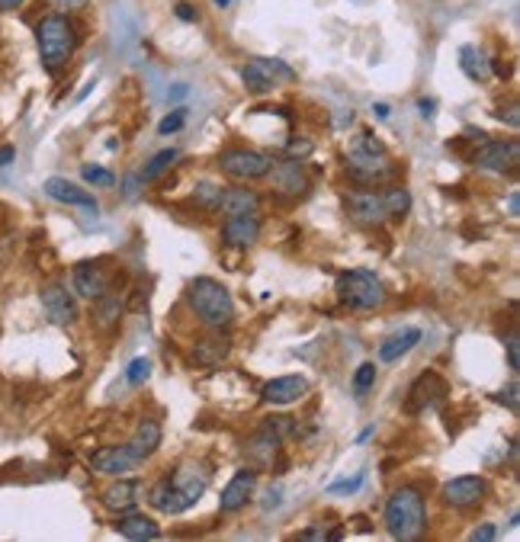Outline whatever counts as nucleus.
<instances>
[{"label":"nucleus","mask_w":520,"mask_h":542,"mask_svg":"<svg viewBox=\"0 0 520 542\" xmlns=\"http://www.w3.org/2000/svg\"><path fill=\"white\" fill-rule=\"evenodd\" d=\"M206 488H209V475L203 472V469L180 466V469H174L168 478L152 485V491H148V504H152L154 511L177 517V513L190 511L199 497L206 495Z\"/></svg>","instance_id":"f257e3e1"},{"label":"nucleus","mask_w":520,"mask_h":542,"mask_svg":"<svg viewBox=\"0 0 520 542\" xmlns=\"http://www.w3.org/2000/svg\"><path fill=\"white\" fill-rule=\"evenodd\" d=\"M386 529L392 539L412 542L421 539L428 529V507H424V495L414 485H402L389 495L386 501Z\"/></svg>","instance_id":"f03ea898"},{"label":"nucleus","mask_w":520,"mask_h":542,"mask_svg":"<svg viewBox=\"0 0 520 542\" xmlns=\"http://www.w3.org/2000/svg\"><path fill=\"white\" fill-rule=\"evenodd\" d=\"M36 46L42 68L48 74H58L65 65L71 62V55L77 48V30L65 13H48L36 23Z\"/></svg>","instance_id":"7ed1b4c3"},{"label":"nucleus","mask_w":520,"mask_h":542,"mask_svg":"<svg viewBox=\"0 0 520 542\" xmlns=\"http://www.w3.org/2000/svg\"><path fill=\"white\" fill-rule=\"evenodd\" d=\"M412 209V193L405 186H386V190H357L347 196V212L360 225H383L386 219L405 215Z\"/></svg>","instance_id":"20e7f679"},{"label":"nucleus","mask_w":520,"mask_h":542,"mask_svg":"<svg viewBox=\"0 0 520 542\" xmlns=\"http://www.w3.org/2000/svg\"><path fill=\"white\" fill-rule=\"evenodd\" d=\"M186 302H190L193 314L212 331L231 328V321H235V298L219 280H209V276L193 280L186 289Z\"/></svg>","instance_id":"39448f33"},{"label":"nucleus","mask_w":520,"mask_h":542,"mask_svg":"<svg viewBox=\"0 0 520 542\" xmlns=\"http://www.w3.org/2000/svg\"><path fill=\"white\" fill-rule=\"evenodd\" d=\"M337 296L341 302L351 308H360V312H369V308H379L386 305V292L383 280L369 270H347V273L337 276Z\"/></svg>","instance_id":"423d86ee"},{"label":"nucleus","mask_w":520,"mask_h":542,"mask_svg":"<svg viewBox=\"0 0 520 542\" xmlns=\"http://www.w3.org/2000/svg\"><path fill=\"white\" fill-rule=\"evenodd\" d=\"M347 170L360 184H379V180H389L395 174V164L386 158V148L379 142H363L347 154Z\"/></svg>","instance_id":"0eeeda50"},{"label":"nucleus","mask_w":520,"mask_h":542,"mask_svg":"<svg viewBox=\"0 0 520 542\" xmlns=\"http://www.w3.org/2000/svg\"><path fill=\"white\" fill-rule=\"evenodd\" d=\"M241 81H245V87L251 93H270L280 84H292L296 71L286 62H280V58H251L241 68Z\"/></svg>","instance_id":"6e6552de"},{"label":"nucleus","mask_w":520,"mask_h":542,"mask_svg":"<svg viewBox=\"0 0 520 542\" xmlns=\"http://www.w3.org/2000/svg\"><path fill=\"white\" fill-rule=\"evenodd\" d=\"M270 164H273V160H270L267 154L251 151V148H229V151L219 154L222 174L235 176V180H260V176H267Z\"/></svg>","instance_id":"1a4fd4ad"},{"label":"nucleus","mask_w":520,"mask_h":542,"mask_svg":"<svg viewBox=\"0 0 520 542\" xmlns=\"http://www.w3.org/2000/svg\"><path fill=\"white\" fill-rule=\"evenodd\" d=\"M520 164V142H489L485 138L482 148L475 151V168L491 170V174H511Z\"/></svg>","instance_id":"9d476101"},{"label":"nucleus","mask_w":520,"mask_h":542,"mask_svg":"<svg viewBox=\"0 0 520 542\" xmlns=\"http://www.w3.org/2000/svg\"><path fill=\"white\" fill-rule=\"evenodd\" d=\"M267 176L273 180V190L280 196H306L308 190V176H306V168H302V160H273L267 170Z\"/></svg>","instance_id":"9b49d317"},{"label":"nucleus","mask_w":520,"mask_h":542,"mask_svg":"<svg viewBox=\"0 0 520 542\" xmlns=\"http://www.w3.org/2000/svg\"><path fill=\"white\" fill-rule=\"evenodd\" d=\"M482 497H485V478H479V475H459V478H450L440 488V501L446 507H456V511L479 504Z\"/></svg>","instance_id":"f8f14e48"},{"label":"nucleus","mask_w":520,"mask_h":542,"mask_svg":"<svg viewBox=\"0 0 520 542\" xmlns=\"http://www.w3.org/2000/svg\"><path fill=\"white\" fill-rule=\"evenodd\" d=\"M39 298H42V312H46V318L52 321V324L68 328V324H74L77 321V302L65 286H58V283L46 286Z\"/></svg>","instance_id":"ddd939ff"},{"label":"nucleus","mask_w":520,"mask_h":542,"mask_svg":"<svg viewBox=\"0 0 520 542\" xmlns=\"http://www.w3.org/2000/svg\"><path fill=\"white\" fill-rule=\"evenodd\" d=\"M254 491H257V469L247 466V469H241V472H235V478L225 485L222 497H219V511L222 513L241 511V507L254 497Z\"/></svg>","instance_id":"4468645a"},{"label":"nucleus","mask_w":520,"mask_h":542,"mask_svg":"<svg viewBox=\"0 0 520 542\" xmlns=\"http://www.w3.org/2000/svg\"><path fill=\"white\" fill-rule=\"evenodd\" d=\"M109 273L103 263H93V260H84V263H77L74 267V292L81 298H91L97 302L100 296H107L109 292Z\"/></svg>","instance_id":"2eb2a0df"},{"label":"nucleus","mask_w":520,"mask_h":542,"mask_svg":"<svg viewBox=\"0 0 520 542\" xmlns=\"http://www.w3.org/2000/svg\"><path fill=\"white\" fill-rule=\"evenodd\" d=\"M446 398V383L437 373H424L414 379L412 391H408V411H424V408H434L437 401Z\"/></svg>","instance_id":"dca6fc26"},{"label":"nucleus","mask_w":520,"mask_h":542,"mask_svg":"<svg viewBox=\"0 0 520 542\" xmlns=\"http://www.w3.org/2000/svg\"><path fill=\"white\" fill-rule=\"evenodd\" d=\"M308 391V379L306 375H280V379H270L264 389H260V398L267 405H292Z\"/></svg>","instance_id":"f3484780"},{"label":"nucleus","mask_w":520,"mask_h":542,"mask_svg":"<svg viewBox=\"0 0 520 542\" xmlns=\"http://www.w3.org/2000/svg\"><path fill=\"white\" fill-rule=\"evenodd\" d=\"M145 497V485L138 478H119L113 481L107 491H103V504L109 507V511L123 513V511H135V504Z\"/></svg>","instance_id":"a211bd4d"},{"label":"nucleus","mask_w":520,"mask_h":542,"mask_svg":"<svg viewBox=\"0 0 520 542\" xmlns=\"http://www.w3.org/2000/svg\"><path fill=\"white\" fill-rule=\"evenodd\" d=\"M260 237V219L257 215H229L222 225V241L229 247H251Z\"/></svg>","instance_id":"6ab92c4d"},{"label":"nucleus","mask_w":520,"mask_h":542,"mask_svg":"<svg viewBox=\"0 0 520 542\" xmlns=\"http://www.w3.org/2000/svg\"><path fill=\"white\" fill-rule=\"evenodd\" d=\"M46 196L55 199V202H65V206H81L87 212H97V199L91 196L87 190H81L77 184L65 180V176H48L46 180Z\"/></svg>","instance_id":"aec40b11"},{"label":"nucleus","mask_w":520,"mask_h":542,"mask_svg":"<svg viewBox=\"0 0 520 542\" xmlns=\"http://www.w3.org/2000/svg\"><path fill=\"white\" fill-rule=\"evenodd\" d=\"M91 466L100 475H123L138 466V459L129 446H103V450H97L91 456Z\"/></svg>","instance_id":"412c9836"},{"label":"nucleus","mask_w":520,"mask_h":542,"mask_svg":"<svg viewBox=\"0 0 520 542\" xmlns=\"http://www.w3.org/2000/svg\"><path fill=\"white\" fill-rule=\"evenodd\" d=\"M231 353V337H225L222 331L219 334H209L203 337V340H196V347H193V363L203 369H215L222 366V359Z\"/></svg>","instance_id":"4be33fe9"},{"label":"nucleus","mask_w":520,"mask_h":542,"mask_svg":"<svg viewBox=\"0 0 520 542\" xmlns=\"http://www.w3.org/2000/svg\"><path fill=\"white\" fill-rule=\"evenodd\" d=\"M260 209V196L247 186H222V199H219V206L215 212L219 215H251Z\"/></svg>","instance_id":"5701e85b"},{"label":"nucleus","mask_w":520,"mask_h":542,"mask_svg":"<svg viewBox=\"0 0 520 542\" xmlns=\"http://www.w3.org/2000/svg\"><path fill=\"white\" fill-rule=\"evenodd\" d=\"M276 450H280V436H273L270 430H264L260 427L257 434L251 436L245 443V459H247V466L251 469H270L273 466V456H276Z\"/></svg>","instance_id":"b1692460"},{"label":"nucleus","mask_w":520,"mask_h":542,"mask_svg":"<svg viewBox=\"0 0 520 542\" xmlns=\"http://www.w3.org/2000/svg\"><path fill=\"white\" fill-rule=\"evenodd\" d=\"M116 533H123L126 539L145 542V539H158V536H161V527H158L152 517H145V513L123 511L119 520H116Z\"/></svg>","instance_id":"393cba45"},{"label":"nucleus","mask_w":520,"mask_h":542,"mask_svg":"<svg viewBox=\"0 0 520 542\" xmlns=\"http://www.w3.org/2000/svg\"><path fill=\"white\" fill-rule=\"evenodd\" d=\"M126 446L135 452L138 462H145V459L152 456L158 446H161V424H158V420H152V417L138 420L135 434H132V440Z\"/></svg>","instance_id":"a878e982"},{"label":"nucleus","mask_w":520,"mask_h":542,"mask_svg":"<svg viewBox=\"0 0 520 542\" xmlns=\"http://www.w3.org/2000/svg\"><path fill=\"white\" fill-rule=\"evenodd\" d=\"M459 68H463V74H466L469 81H489L495 62H491L479 46H463L459 48Z\"/></svg>","instance_id":"bb28decb"},{"label":"nucleus","mask_w":520,"mask_h":542,"mask_svg":"<svg viewBox=\"0 0 520 542\" xmlns=\"http://www.w3.org/2000/svg\"><path fill=\"white\" fill-rule=\"evenodd\" d=\"M418 344H421V331L418 328L398 331V334H392L389 340H383V347H379V359H383V363H395V359H402L405 353H412Z\"/></svg>","instance_id":"cd10ccee"},{"label":"nucleus","mask_w":520,"mask_h":542,"mask_svg":"<svg viewBox=\"0 0 520 542\" xmlns=\"http://www.w3.org/2000/svg\"><path fill=\"white\" fill-rule=\"evenodd\" d=\"M119 312H123V302H119L116 292H107V296L97 298V324L100 328H113L116 318H119Z\"/></svg>","instance_id":"c85d7f7f"},{"label":"nucleus","mask_w":520,"mask_h":542,"mask_svg":"<svg viewBox=\"0 0 520 542\" xmlns=\"http://www.w3.org/2000/svg\"><path fill=\"white\" fill-rule=\"evenodd\" d=\"M177 158H180V151H177V148H164V151H158L152 160H148V168L142 170V184H152V180H158V176H161Z\"/></svg>","instance_id":"c756f323"},{"label":"nucleus","mask_w":520,"mask_h":542,"mask_svg":"<svg viewBox=\"0 0 520 542\" xmlns=\"http://www.w3.org/2000/svg\"><path fill=\"white\" fill-rule=\"evenodd\" d=\"M81 176H84V184L91 186H116V174H109L107 168H97V164H84Z\"/></svg>","instance_id":"7c9ffc66"},{"label":"nucleus","mask_w":520,"mask_h":542,"mask_svg":"<svg viewBox=\"0 0 520 542\" xmlns=\"http://www.w3.org/2000/svg\"><path fill=\"white\" fill-rule=\"evenodd\" d=\"M373 385H376V363H363L353 373V391H357V398H363Z\"/></svg>","instance_id":"2f4dec72"},{"label":"nucleus","mask_w":520,"mask_h":542,"mask_svg":"<svg viewBox=\"0 0 520 542\" xmlns=\"http://www.w3.org/2000/svg\"><path fill=\"white\" fill-rule=\"evenodd\" d=\"M148 375H152V359H145V357L132 359L129 366H126V383H132V385H142Z\"/></svg>","instance_id":"473e14b6"},{"label":"nucleus","mask_w":520,"mask_h":542,"mask_svg":"<svg viewBox=\"0 0 520 542\" xmlns=\"http://www.w3.org/2000/svg\"><path fill=\"white\" fill-rule=\"evenodd\" d=\"M363 481H367L363 472L353 475V478H341V481H334V485H328V495H357V491L363 488Z\"/></svg>","instance_id":"72a5a7b5"},{"label":"nucleus","mask_w":520,"mask_h":542,"mask_svg":"<svg viewBox=\"0 0 520 542\" xmlns=\"http://www.w3.org/2000/svg\"><path fill=\"white\" fill-rule=\"evenodd\" d=\"M196 199H199V206H206V209H212V212H215L219 199H222V186L199 184V186H196Z\"/></svg>","instance_id":"f704fd0d"},{"label":"nucleus","mask_w":520,"mask_h":542,"mask_svg":"<svg viewBox=\"0 0 520 542\" xmlns=\"http://www.w3.org/2000/svg\"><path fill=\"white\" fill-rule=\"evenodd\" d=\"M292 427H296V424H292V417H286V414H276V417L264 420V430H270V434L280 436V440H283V436H290Z\"/></svg>","instance_id":"c9c22d12"},{"label":"nucleus","mask_w":520,"mask_h":542,"mask_svg":"<svg viewBox=\"0 0 520 542\" xmlns=\"http://www.w3.org/2000/svg\"><path fill=\"white\" fill-rule=\"evenodd\" d=\"M184 123H186V109L180 107V109H174V113L164 116L161 123H158V132H161V135H170V132H180V129H184Z\"/></svg>","instance_id":"e433bc0d"},{"label":"nucleus","mask_w":520,"mask_h":542,"mask_svg":"<svg viewBox=\"0 0 520 542\" xmlns=\"http://www.w3.org/2000/svg\"><path fill=\"white\" fill-rule=\"evenodd\" d=\"M507 366H511V373H517V369H520V359H517V331H511V334H507Z\"/></svg>","instance_id":"4c0bfd02"},{"label":"nucleus","mask_w":520,"mask_h":542,"mask_svg":"<svg viewBox=\"0 0 520 542\" xmlns=\"http://www.w3.org/2000/svg\"><path fill=\"white\" fill-rule=\"evenodd\" d=\"M498 401H501V405L507 401V408H511V411L517 414V383H511L507 389L498 391Z\"/></svg>","instance_id":"58836bf2"},{"label":"nucleus","mask_w":520,"mask_h":542,"mask_svg":"<svg viewBox=\"0 0 520 542\" xmlns=\"http://www.w3.org/2000/svg\"><path fill=\"white\" fill-rule=\"evenodd\" d=\"M495 536H498V529L491 527V523H485V527L472 529V533H469V539H472V542H491Z\"/></svg>","instance_id":"ea45409f"},{"label":"nucleus","mask_w":520,"mask_h":542,"mask_svg":"<svg viewBox=\"0 0 520 542\" xmlns=\"http://www.w3.org/2000/svg\"><path fill=\"white\" fill-rule=\"evenodd\" d=\"M55 10H84L87 0H48Z\"/></svg>","instance_id":"a19ab883"},{"label":"nucleus","mask_w":520,"mask_h":542,"mask_svg":"<svg viewBox=\"0 0 520 542\" xmlns=\"http://www.w3.org/2000/svg\"><path fill=\"white\" fill-rule=\"evenodd\" d=\"M13 158H16V148L13 145H0V170L10 168V164H13Z\"/></svg>","instance_id":"79ce46f5"},{"label":"nucleus","mask_w":520,"mask_h":542,"mask_svg":"<svg viewBox=\"0 0 520 542\" xmlns=\"http://www.w3.org/2000/svg\"><path fill=\"white\" fill-rule=\"evenodd\" d=\"M299 539H328V529L325 527H308L299 533Z\"/></svg>","instance_id":"37998d69"},{"label":"nucleus","mask_w":520,"mask_h":542,"mask_svg":"<svg viewBox=\"0 0 520 542\" xmlns=\"http://www.w3.org/2000/svg\"><path fill=\"white\" fill-rule=\"evenodd\" d=\"M177 16H180L184 23H193V20H196V10H193L190 4H177Z\"/></svg>","instance_id":"c03bdc74"},{"label":"nucleus","mask_w":520,"mask_h":542,"mask_svg":"<svg viewBox=\"0 0 520 542\" xmlns=\"http://www.w3.org/2000/svg\"><path fill=\"white\" fill-rule=\"evenodd\" d=\"M418 109H421L424 119H430V116H434V99H421V103H418Z\"/></svg>","instance_id":"a18cd8bd"},{"label":"nucleus","mask_w":520,"mask_h":542,"mask_svg":"<svg viewBox=\"0 0 520 542\" xmlns=\"http://www.w3.org/2000/svg\"><path fill=\"white\" fill-rule=\"evenodd\" d=\"M186 93H190V87H186V84H177L174 90H170V99H184Z\"/></svg>","instance_id":"49530a36"},{"label":"nucleus","mask_w":520,"mask_h":542,"mask_svg":"<svg viewBox=\"0 0 520 542\" xmlns=\"http://www.w3.org/2000/svg\"><path fill=\"white\" fill-rule=\"evenodd\" d=\"M23 4V0H0V13H7V10H16Z\"/></svg>","instance_id":"de8ad7c7"},{"label":"nucleus","mask_w":520,"mask_h":542,"mask_svg":"<svg viewBox=\"0 0 520 542\" xmlns=\"http://www.w3.org/2000/svg\"><path fill=\"white\" fill-rule=\"evenodd\" d=\"M373 113H376V119H389V107H386V103H376Z\"/></svg>","instance_id":"09e8293b"},{"label":"nucleus","mask_w":520,"mask_h":542,"mask_svg":"<svg viewBox=\"0 0 520 542\" xmlns=\"http://www.w3.org/2000/svg\"><path fill=\"white\" fill-rule=\"evenodd\" d=\"M507 206H511V215L520 212V196H517V193H511V202H507Z\"/></svg>","instance_id":"8fccbe9b"},{"label":"nucleus","mask_w":520,"mask_h":542,"mask_svg":"<svg viewBox=\"0 0 520 542\" xmlns=\"http://www.w3.org/2000/svg\"><path fill=\"white\" fill-rule=\"evenodd\" d=\"M212 4H215V7H222V10H225V7L231 4V0H212Z\"/></svg>","instance_id":"3c124183"}]
</instances>
